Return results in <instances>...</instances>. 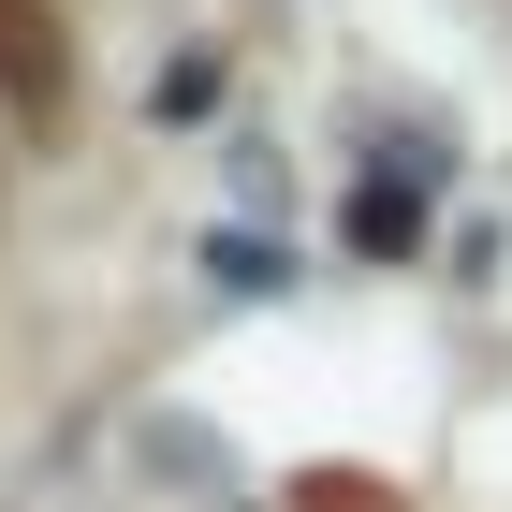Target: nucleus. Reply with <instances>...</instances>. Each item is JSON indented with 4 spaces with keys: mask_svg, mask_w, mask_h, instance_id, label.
<instances>
[{
    "mask_svg": "<svg viewBox=\"0 0 512 512\" xmlns=\"http://www.w3.org/2000/svg\"><path fill=\"white\" fill-rule=\"evenodd\" d=\"M0 103H15V118H59V103H74V44H59L44 0H0Z\"/></svg>",
    "mask_w": 512,
    "mask_h": 512,
    "instance_id": "nucleus-1",
    "label": "nucleus"
}]
</instances>
